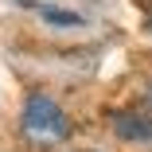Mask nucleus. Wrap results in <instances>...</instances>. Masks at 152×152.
I'll return each instance as SVG.
<instances>
[{"label": "nucleus", "mask_w": 152, "mask_h": 152, "mask_svg": "<svg viewBox=\"0 0 152 152\" xmlns=\"http://www.w3.org/2000/svg\"><path fill=\"white\" fill-rule=\"evenodd\" d=\"M109 129L125 144H152V109H117L109 113Z\"/></svg>", "instance_id": "f03ea898"}, {"label": "nucleus", "mask_w": 152, "mask_h": 152, "mask_svg": "<svg viewBox=\"0 0 152 152\" xmlns=\"http://www.w3.org/2000/svg\"><path fill=\"white\" fill-rule=\"evenodd\" d=\"M39 16H43L47 23H63V27H78V23H82L78 12H63V8H39Z\"/></svg>", "instance_id": "7ed1b4c3"}, {"label": "nucleus", "mask_w": 152, "mask_h": 152, "mask_svg": "<svg viewBox=\"0 0 152 152\" xmlns=\"http://www.w3.org/2000/svg\"><path fill=\"white\" fill-rule=\"evenodd\" d=\"M148 35H152V16H148Z\"/></svg>", "instance_id": "39448f33"}, {"label": "nucleus", "mask_w": 152, "mask_h": 152, "mask_svg": "<svg viewBox=\"0 0 152 152\" xmlns=\"http://www.w3.org/2000/svg\"><path fill=\"white\" fill-rule=\"evenodd\" d=\"M78 152H98V148H78Z\"/></svg>", "instance_id": "423d86ee"}, {"label": "nucleus", "mask_w": 152, "mask_h": 152, "mask_svg": "<svg viewBox=\"0 0 152 152\" xmlns=\"http://www.w3.org/2000/svg\"><path fill=\"white\" fill-rule=\"evenodd\" d=\"M70 117H66V109L58 105L55 98H47V94H27V102H23V109H20V133L31 140V144H39V148H51V144H63L66 137H70Z\"/></svg>", "instance_id": "f257e3e1"}, {"label": "nucleus", "mask_w": 152, "mask_h": 152, "mask_svg": "<svg viewBox=\"0 0 152 152\" xmlns=\"http://www.w3.org/2000/svg\"><path fill=\"white\" fill-rule=\"evenodd\" d=\"M144 109H152V86L144 90Z\"/></svg>", "instance_id": "20e7f679"}]
</instances>
